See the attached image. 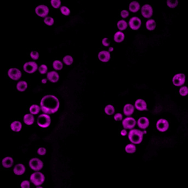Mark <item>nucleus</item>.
<instances>
[{
	"label": "nucleus",
	"instance_id": "15",
	"mask_svg": "<svg viewBox=\"0 0 188 188\" xmlns=\"http://www.w3.org/2000/svg\"><path fill=\"white\" fill-rule=\"evenodd\" d=\"M137 126L142 130H145L149 126L150 121L149 118L145 116L140 117L137 121Z\"/></svg>",
	"mask_w": 188,
	"mask_h": 188
},
{
	"label": "nucleus",
	"instance_id": "1",
	"mask_svg": "<svg viewBox=\"0 0 188 188\" xmlns=\"http://www.w3.org/2000/svg\"><path fill=\"white\" fill-rule=\"evenodd\" d=\"M60 106L59 100L57 97L48 94L44 96L40 101L42 111L47 114H53L58 112Z\"/></svg>",
	"mask_w": 188,
	"mask_h": 188
},
{
	"label": "nucleus",
	"instance_id": "45",
	"mask_svg": "<svg viewBox=\"0 0 188 188\" xmlns=\"http://www.w3.org/2000/svg\"><path fill=\"white\" fill-rule=\"evenodd\" d=\"M120 134H121L122 136H126L127 134V132L126 131V130L124 129V130H121V132H120Z\"/></svg>",
	"mask_w": 188,
	"mask_h": 188
},
{
	"label": "nucleus",
	"instance_id": "19",
	"mask_svg": "<svg viewBox=\"0 0 188 188\" xmlns=\"http://www.w3.org/2000/svg\"><path fill=\"white\" fill-rule=\"evenodd\" d=\"M135 111V108L134 105H132L131 103H127L125 104L123 108L124 114L126 116H130L133 115Z\"/></svg>",
	"mask_w": 188,
	"mask_h": 188
},
{
	"label": "nucleus",
	"instance_id": "36",
	"mask_svg": "<svg viewBox=\"0 0 188 188\" xmlns=\"http://www.w3.org/2000/svg\"><path fill=\"white\" fill-rule=\"evenodd\" d=\"M179 94L182 97H185L188 94V87L187 86H181L179 89Z\"/></svg>",
	"mask_w": 188,
	"mask_h": 188
},
{
	"label": "nucleus",
	"instance_id": "9",
	"mask_svg": "<svg viewBox=\"0 0 188 188\" xmlns=\"http://www.w3.org/2000/svg\"><path fill=\"white\" fill-rule=\"evenodd\" d=\"M23 70L27 73L32 74L35 73V72L38 69V65L35 63V61H30L25 63L23 65Z\"/></svg>",
	"mask_w": 188,
	"mask_h": 188
},
{
	"label": "nucleus",
	"instance_id": "4",
	"mask_svg": "<svg viewBox=\"0 0 188 188\" xmlns=\"http://www.w3.org/2000/svg\"><path fill=\"white\" fill-rule=\"evenodd\" d=\"M30 179L34 185L38 187L43 184L45 181V177L41 172L36 171L30 175Z\"/></svg>",
	"mask_w": 188,
	"mask_h": 188
},
{
	"label": "nucleus",
	"instance_id": "41",
	"mask_svg": "<svg viewBox=\"0 0 188 188\" xmlns=\"http://www.w3.org/2000/svg\"><path fill=\"white\" fill-rule=\"evenodd\" d=\"M47 153V150L43 147L39 148L37 150V153L40 156H44Z\"/></svg>",
	"mask_w": 188,
	"mask_h": 188
},
{
	"label": "nucleus",
	"instance_id": "47",
	"mask_svg": "<svg viewBox=\"0 0 188 188\" xmlns=\"http://www.w3.org/2000/svg\"><path fill=\"white\" fill-rule=\"evenodd\" d=\"M114 48L113 47H110L109 48L108 51L110 53V52H112L114 51Z\"/></svg>",
	"mask_w": 188,
	"mask_h": 188
},
{
	"label": "nucleus",
	"instance_id": "48",
	"mask_svg": "<svg viewBox=\"0 0 188 188\" xmlns=\"http://www.w3.org/2000/svg\"><path fill=\"white\" fill-rule=\"evenodd\" d=\"M143 134H147V131H143Z\"/></svg>",
	"mask_w": 188,
	"mask_h": 188
},
{
	"label": "nucleus",
	"instance_id": "5",
	"mask_svg": "<svg viewBox=\"0 0 188 188\" xmlns=\"http://www.w3.org/2000/svg\"><path fill=\"white\" fill-rule=\"evenodd\" d=\"M130 29L134 31H137L140 29L142 22L140 18L137 16H132L128 22Z\"/></svg>",
	"mask_w": 188,
	"mask_h": 188
},
{
	"label": "nucleus",
	"instance_id": "13",
	"mask_svg": "<svg viewBox=\"0 0 188 188\" xmlns=\"http://www.w3.org/2000/svg\"><path fill=\"white\" fill-rule=\"evenodd\" d=\"M156 127L157 130L160 132H165L169 129V122L166 119L160 118L157 121Z\"/></svg>",
	"mask_w": 188,
	"mask_h": 188
},
{
	"label": "nucleus",
	"instance_id": "35",
	"mask_svg": "<svg viewBox=\"0 0 188 188\" xmlns=\"http://www.w3.org/2000/svg\"><path fill=\"white\" fill-rule=\"evenodd\" d=\"M60 10H61V13L65 16H69L71 13V10L70 9L65 6H61L60 8Z\"/></svg>",
	"mask_w": 188,
	"mask_h": 188
},
{
	"label": "nucleus",
	"instance_id": "14",
	"mask_svg": "<svg viewBox=\"0 0 188 188\" xmlns=\"http://www.w3.org/2000/svg\"><path fill=\"white\" fill-rule=\"evenodd\" d=\"M134 108L139 112H144L148 109L147 103L143 99H138L134 103Z\"/></svg>",
	"mask_w": 188,
	"mask_h": 188
},
{
	"label": "nucleus",
	"instance_id": "28",
	"mask_svg": "<svg viewBox=\"0 0 188 188\" xmlns=\"http://www.w3.org/2000/svg\"><path fill=\"white\" fill-rule=\"evenodd\" d=\"M41 110V107L37 104H32L29 108V112L33 115H37Z\"/></svg>",
	"mask_w": 188,
	"mask_h": 188
},
{
	"label": "nucleus",
	"instance_id": "46",
	"mask_svg": "<svg viewBox=\"0 0 188 188\" xmlns=\"http://www.w3.org/2000/svg\"><path fill=\"white\" fill-rule=\"evenodd\" d=\"M47 82V80L46 79H42L41 80V83L43 84H46Z\"/></svg>",
	"mask_w": 188,
	"mask_h": 188
},
{
	"label": "nucleus",
	"instance_id": "34",
	"mask_svg": "<svg viewBox=\"0 0 188 188\" xmlns=\"http://www.w3.org/2000/svg\"><path fill=\"white\" fill-rule=\"evenodd\" d=\"M43 22L46 25L52 26L54 23V19L53 17L50 16H47L44 18Z\"/></svg>",
	"mask_w": 188,
	"mask_h": 188
},
{
	"label": "nucleus",
	"instance_id": "49",
	"mask_svg": "<svg viewBox=\"0 0 188 188\" xmlns=\"http://www.w3.org/2000/svg\"><path fill=\"white\" fill-rule=\"evenodd\" d=\"M37 187V188H42V187Z\"/></svg>",
	"mask_w": 188,
	"mask_h": 188
},
{
	"label": "nucleus",
	"instance_id": "20",
	"mask_svg": "<svg viewBox=\"0 0 188 188\" xmlns=\"http://www.w3.org/2000/svg\"><path fill=\"white\" fill-rule=\"evenodd\" d=\"M25 171V167L22 163H18L13 168V172L16 175H23Z\"/></svg>",
	"mask_w": 188,
	"mask_h": 188
},
{
	"label": "nucleus",
	"instance_id": "12",
	"mask_svg": "<svg viewBox=\"0 0 188 188\" xmlns=\"http://www.w3.org/2000/svg\"><path fill=\"white\" fill-rule=\"evenodd\" d=\"M49 8L45 4H40L35 8V12L36 14L41 18H45L47 16L49 13Z\"/></svg>",
	"mask_w": 188,
	"mask_h": 188
},
{
	"label": "nucleus",
	"instance_id": "26",
	"mask_svg": "<svg viewBox=\"0 0 188 188\" xmlns=\"http://www.w3.org/2000/svg\"><path fill=\"white\" fill-rule=\"evenodd\" d=\"M28 84L25 81H20L16 85V88L19 92H23L28 88Z\"/></svg>",
	"mask_w": 188,
	"mask_h": 188
},
{
	"label": "nucleus",
	"instance_id": "22",
	"mask_svg": "<svg viewBox=\"0 0 188 188\" xmlns=\"http://www.w3.org/2000/svg\"><path fill=\"white\" fill-rule=\"evenodd\" d=\"M113 38L115 42L118 43H120L124 41L125 39V34L124 32L121 31H116L114 35Z\"/></svg>",
	"mask_w": 188,
	"mask_h": 188
},
{
	"label": "nucleus",
	"instance_id": "38",
	"mask_svg": "<svg viewBox=\"0 0 188 188\" xmlns=\"http://www.w3.org/2000/svg\"><path fill=\"white\" fill-rule=\"evenodd\" d=\"M38 71L42 75H45L48 71V67L45 64H42L38 67Z\"/></svg>",
	"mask_w": 188,
	"mask_h": 188
},
{
	"label": "nucleus",
	"instance_id": "39",
	"mask_svg": "<svg viewBox=\"0 0 188 188\" xmlns=\"http://www.w3.org/2000/svg\"><path fill=\"white\" fill-rule=\"evenodd\" d=\"M30 57L31 58V59H32L33 60H35V61L38 59L39 57H40V54H39L38 52L35 51H32L30 53Z\"/></svg>",
	"mask_w": 188,
	"mask_h": 188
},
{
	"label": "nucleus",
	"instance_id": "11",
	"mask_svg": "<svg viewBox=\"0 0 188 188\" xmlns=\"http://www.w3.org/2000/svg\"><path fill=\"white\" fill-rule=\"evenodd\" d=\"M29 166L34 171H39L43 169V164L41 160L37 158H32L29 161Z\"/></svg>",
	"mask_w": 188,
	"mask_h": 188
},
{
	"label": "nucleus",
	"instance_id": "16",
	"mask_svg": "<svg viewBox=\"0 0 188 188\" xmlns=\"http://www.w3.org/2000/svg\"><path fill=\"white\" fill-rule=\"evenodd\" d=\"M111 54L108 51L103 50L98 54V59L102 63H107L110 60Z\"/></svg>",
	"mask_w": 188,
	"mask_h": 188
},
{
	"label": "nucleus",
	"instance_id": "30",
	"mask_svg": "<svg viewBox=\"0 0 188 188\" xmlns=\"http://www.w3.org/2000/svg\"><path fill=\"white\" fill-rule=\"evenodd\" d=\"M115 108L113 105L112 104H108L105 106L104 108V112L106 115L112 116L115 113Z\"/></svg>",
	"mask_w": 188,
	"mask_h": 188
},
{
	"label": "nucleus",
	"instance_id": "25",
	"mask_svg": "<svg viewBox=\"0 0 188 188\" xmlns=\"http://www.w3.org/2000/svg\"><path fill=\"white\" fill-rule=\"evenodd\" d=\"M23 121L25 124L28 126H30L34 124L35 118L31 114H26L23 117Z\"/></svg>",
	"mask_w": 188,
	"mask_h": 188
},
{
	"label": "nucleus",
	"instance_id": "42",
	"mask_svg": "<svg viewBox=\"0 0 188 188\" xmlns=\"http://www.w3.org/2000/svg\"><path fill=\"white\" fill-rule=\"evenodd\" d=\"M20 187L22 188H30V182L25 180V181H23L21 184H20Z\"/></svg>",
	"mask_w": 188,
	"mask_h": 188
},
{
	"label": "nucleus",
	"instance_id": "31",
	"mask_svg": "<svg viewBox=\"0 0 188 188\" xmlns=\"http://www.w3.org/2000/svg\"><path fill=\"white\" fill-rule=\"evenodd\" d=\"M63 62L65 65L67 66H70L73 64V57L70 55H66L63 58Z\"/></svg>",
	"mask_w": 188,
	"mask_h": 188
},
{
	"label": "nucleus",
	"instance_id": "23",
	"mask_svg": "<svg viewBox=\"0 0 188 188\" xmlns=\"http://www.w3.org/2000/svg\"><path fill=\"white\" fill-rule=\"evenodd\" d=\"M145 25L146 29L150 31H152L154 30H155L156 26H157L156 21L154 19H149L147 20L145 22Z\"/></svg>",
	"mask_w": 188,
	"mask_h": 188
},
{
	"label": "nucleus",
	"instance_id": "43",
	"mask_svg": "<svg viewBox=\"0 0 188 188\" xmlns=\"http://www.w3.org/2000/svg\"><path fill=\"white\" fill-rule=\"evenodd\" d=\"M102 44L105 47H108L110 46V41L108 37H104L102 40Z\"/></svg>",
	"mask_w": 188,
	"mask_h": 188
},
{
	"label": "nucleus",
	"instance_id": "24",
	"mask_svg": "<svg viewBox=\"0 0 188 188\" xmlns=\"http://www.w3.org/2000/svg\"><path fill=\"white\" fill-rule=\"evenodd\" d=\"M11 130L15 132H19L22 130V124L19 121H14L10 124Z\"/></svg>",
	"mask_w": 188,
	"mask_h": 188
},
{
	"label": "nucleus",
	"instance_id": "10",
	"mask_svg": "<svg viewBox=\"0 0 188 188\" xmlns=\"http://www.w3.org/2000/svg\"><path fill=\"white\" fill-rule=\"evenodd\" d=\"M7 75L10 79L15 81L20 80L22 76L21 71L16 67L10 68L8 70Z\"/></svg>",
	"mask_w": 188,
	"mask_h": 188
},
{
	"label": "nucleus",
	"instance_id": "27",
	"mask_svg": "<svg viewBox=\"0 0 188 188\" xmlns=\"http://www.w3.org/2000/svg\"><path fill=\"white\" fill-rule=\"evenodd\" d=\"M128 24V22H126V20L121 19L118 20L117 22V28L119 30V31H124L125 30L127 29Z\"/></svg>",
	"mask_w": 188,
	"mask_h": 188
},
{
	"label": "nucleus",
	"instance_id": "37",
	"mask_svg": "<svg viewBox=\"0 0 188 188\" xmlns=\"http://www.w3.org/2000/svg\"><path fill=\"white\" fill-rule=\"evenodd\" d=\"M61 2L60 0H51V5L53 8H55V9H58L59 7L61 8Z\"/></svg>",
	"mask_w": 188,
	"mask_h": 188
},
{
	"label": "nucleus",
	"instance_id": "29",
	"mask_svg": "<svg viewBox=\"0 0 188 188\" xmlns=\"http://www.w3.org/2000/svg\"><path fill=\"white\" fill-rule=\"evenodd\" d=\"M124 150L127 153L132 154H134L136 151L137 148L134 144H128L125 147Z\"/></svg>",
	"mask_w": 188,
	"mask_h": 188
},
{
	"label": "nucleus",
	"instance_id": "17",
	"mask_svg": "<svg viewBox=\"0 0 188 188\" xmlns=\"http://www.w3.org/2000/svg\"><path fill=\"white\" fill-rule=\"evenodd\" d=\"M47 78L52 83H57L59 80L60 77L59 73L55 71H51L47 74Z\"/></svg>",
	"mask_w": 188,
	"mask_h": 188
},
{
	"label": "nucleus",
	"instance_id": "2",
	"mask_svg": "<svg viewBox=\"0 0 188 188\" xmlns=\"http://www.w3.org/2000/svg\"><path fill=\"white\" fill-rule=\"evenodd\" d=\"M128 138L132 143L139 144L143 140V132L138 129H132L128 133Z\"/></svg>",
	"mask_w": 188,
	"mask_h": 188
},
{
	"label": "nucleus",
	"instance_id": "6",
	"mask_svg": "<svg viewBox=\"0 0 188 188\" xmlns=\"http://www.w3.org/2000/svg\"><path fill=\"white\" fill-rule=\"evenodd\" d=\"M142 16L145 19H150L153 15V8L149 4H145L140 8Z\"/></svg>",
	"mask_w": 188,
	"mask_h": 188
},
{
	"label": "nucleus",
	"instance_id": "33",
	"mask_svg": "<svg viewBox=\"0 0 188 188\" xmlns=\"http://www.w3.org/2000/svg\"><path fill=\"white\" fill-rule=\"evenodd\" d=\"M179 2L177 0H167L166 1V4L170 8H175L178 6Z\"/></svg>",
	"mask_w": 188,
	"mask_h": 188
},
{
	"label": "nucleus",
	"instance_id": "3",
	"mask_svg": "<svg viewBox=\"0 0 188 188\" xmlns=\"http://www.w3.org/2000/svg\"><path fill=\"white\" fill-rule=\"evenodd\" d=\"M37 124L39 127L46 128H48L51 124V118L47 114H42L39 115L37 118Z\"/></svg>",
	"mask_w": 188,
	"mask_h": 188
},
{
	"label": "nucleus",
	"instance_id": "40",
	"mask_svg": "<svg viewBox=\"0 0 188 188\" xmlns=\"http://www.w3.org/2000/svg\"><path fill=\"white\" fill-rule=\"evenodd\" d=\"M120 16L123 19H126L130 16V12L127 10H123L121 12Z\"/></svg>",
	"mask_w": 188,
	"mask_h": 188
},
{
	"label": "nucleus",
	"instance_id": "18",
	"mask_svg": "<svg viewBox=\"0 0 188 188\" xmlns=\"http://www.w3.org/2000/svg\"><path fill=\"white\" fill-rule=\"evenodd\" d=\"M140 3L137 1H132L128 5V10L131 13H136L140 10Z\"/></svg>",
	"mask_w": 188,
	"mask_h": 188
},
{
	"label": "nucleus",
	"instance_id": "44",
	"mask_svg": "<svg viewBox=\"0 0 188 188\" xmlns=\"http://www.w3.org/2000/svg\"><path fill=\"white\" fill-rule=\"evenodd\" d=\"M114 119L116 121H121L123 120V115L121 113H116L114 116Z\"/></svg>",
	"mask_w": 188,
	"mask_h": 188
},
{
	"label": "nucleus",
	"instance_id": "7",
	"mask_svg": "<svg viewBox=\"0 0 188 188\" xmlns=\"http://www.w3.org/2000/svg\"><path fill=\"white\" fill-rule=\"evenodd\" d=\"M122 124L125 130H132L137 125V121L134 118L128 116L122 120Z\"/></svg>",
	"mask_w": 188,
	"mask_h": 188
},
{
	"label": "nucleus",
	"instance_id": "21",
	"mask_svg": "<svg viewBox=\"0 0 188 188\" xmlns=\"http://www.w3.org/2000/svg\"><path fill=\"white\" fill-rule=\"evenodd\" d=\"M13 159L10 156H7L2 160V165L5 169H10L13 165Z\"/></svg>",
	"mask_w": 188,
	"mask_h": 188
},
{
	"label": "nucleus",
	"instance_id": "8",
	"mask_svg": "<svg viewBox=\"0 0 188 188\" xmlns=\"http://www.w3.org/2000/svg\"><path fill=\"white\" fill-rule=\"evenodd\" d=\"M172 83L175 87H181L186 81V76L184 73H177L172 77Z\"/></svg>",
	"mask_w": 188,
	"mask_h": 188
},
{
	"label": "nucleus",
	"instance_id": "32",
	"mask_svg": "<svg viewBox=\"0 0 188 188\" xmlns=\"http://www.w3.org/2000/svg\"><path fill=\"white\" fill-rule=\"evenodd\" d=\"M52 66L54 70L60 71L62 70L63 68V63L62 61L59 60H55L53 62Z\"/></svg>",
	"mask_w": 188,
	"mask_h": 188
}]
</instances>
